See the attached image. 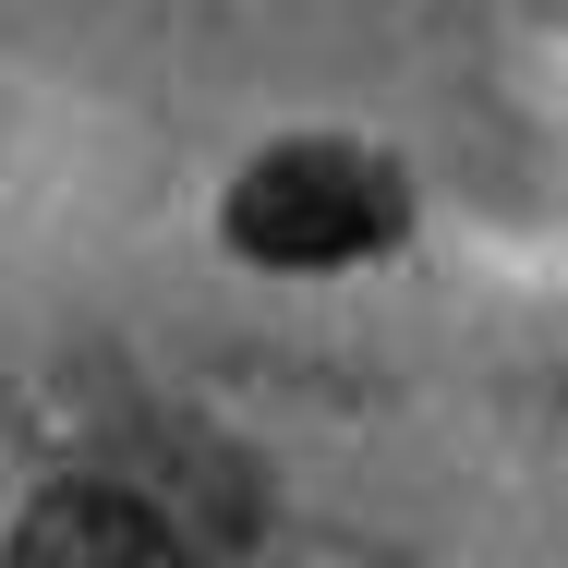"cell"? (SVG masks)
<instances>
[{
  "label": "cell",
  "mask_w": 568,
  "mask_h": 568,
  "mask_svg": "<svg viewBox=\"0 0 568 568\" xmlns=\"http://www.w3.org/2000/svg\"><path fill=\"white\" fill-rule=\"evenodd\" d=\"M12 568H206L194 532L145 496V484H49L24 520H12Z\"/></svg>",
  "instance_id": "7a4b0ae2"
},
{
  "label": "cell",
  "mask_w": 568,
  "mask_h": 568,
  "mask_svg": "<svg viewBox=\"0 0 568 568\" xmlns=\"http://www.w3.org/2000/svg\"><path fill=\"white\" fill-rule=\"evenodd\" d=\"M399 219H412L399 170H375V158H351V145H278V158L242 170V194H230V242H242L254 266H351V254L399 242Z\"/></svg>",
  "instance_id": "6da1fadb"
}]
</instances>
